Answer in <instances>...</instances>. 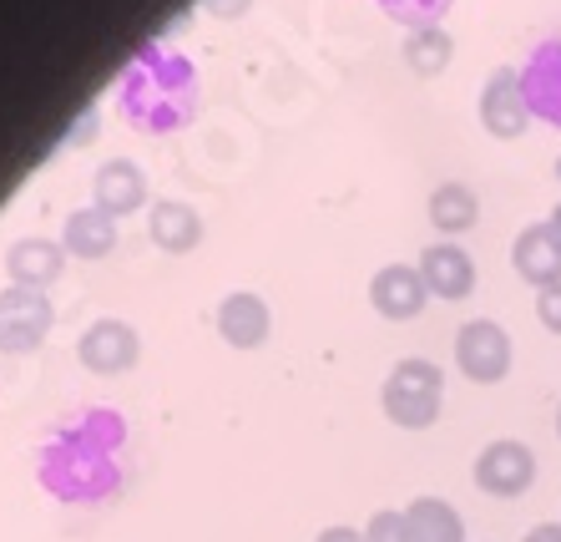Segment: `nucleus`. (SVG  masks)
I'll return each mask as SVG.
<instances>
[{
    "instance_id": "f257e3e1",
    "label": "nucleus",
    "mask_w": 561,
    "mask_h": 542,
    "mask_svg": "<svg viewBox=\"0 0 561 542\" xmlns=\"http://www.w3.org/2000/svg\"><path fill=\"white\" fill-rule=\"evenodd\" d=\"M131 431L112 406H77L36 447V482L66 507H102L127 487Z\"/></svg>"
},
{
    "instance_id": "f03ea898",
    "label": "nucleus",
    "mask_w": 561,
    "mask_h": 542,
    "mask_svg": "<svg viewBox=\"0 0 561 542\" xmlns=\"http://www.w3.org/2000/svg\"><path fill=\"white\" fill-rule=\"evenodd\" d=\"M117 112L142 137L183 133L203 112V77L183 52H172L162 41H142L117 77Z\"/></svg>"
},
{
    "instance_id": "7ed1b4c3",
    "label": "nucleus",
    "mask_w": 561,
    "mask_h": 542,
    "mask_svg": "<svg viewBox=\"0 0 561 542\" xmlns=\"http://www.w3.org/2000/svg\"><path fill=\"white\" fill-rule=\"evenodd\" d=\"M379 410L390 416L400 431H431L445 410V375L435 360L410 355L400 360L385 385H379Z\"/></svg>"
},
{
    "instance_id": "20e7f679",
    "label": "nucleus",
    "mask_w": 561,
    "mask_h": 542,
    "mask_svg": "<svg viewBox=\"0 0 561 542\" xmlns=\"http://www.w3.org/2000/svg\"><path fill=\"white\" fill-rule=\"evenodd\" d=\"M511 360L516 350L496 319H466L456 330V365L470 385H501L511 375Z\"/></svg>"
},
{
    "instance_id": "39448f33",
    "label": "nucleus",
    "mask_w": 561,
    "mask_h": 542,
    "mask_svg": "<svg viewBox=\"0 0 561 542\" xmlns=\"http://www.w3.org/2000/svg\"><path fill=\"white\" fill-rule=\"evenodd\" d=\"M470 476H476V487L485 492V497H496V503H516V497H526L536 482V451L526 447V441H491V447H481V456H476V466H470Z\"/></svg>"
},
{
    "instance_id": "423d86ee",
    "label": "nucleus",
    "mask_w": 561,
    "mask_h": 542,
    "mask_svg": "<svg viewBox=\"0 0 561 542\" xmlns=\"http://www.w3.org/2000/svg\"><path fill=\"white\" fill-rule=\"evenodd\" d=\"M51 325H56V309L41 290H21V284L0 290V350H5V355H31V350H41L46 335H51Z\"/></svg>"
},
{
    "instance_id": "0eeeda50",
    "label": "nucleus",
    "mask_w": 561,
    "mask_h": 542,
    "mask_svg": "<svg viewBox=\"0 0 561 542\" xmlns=\"http://www.w3.org/2000/svg\"><path fill=\"white\" fill-rule=\"evenodd\" d=\"M137 355H142V340H137V330L117 315L92 319L77 340V360L92 375H127L131 365H137Z\"/></svg>"
},
{
    "instance_id": "6e6552de",
    "label": "nucleus",
    "mask_w": 561,
    "mask_h": 542,
    "mask_svg": "<svg viewBox=\"0 0 561 542\" xmlns=\"http://www.w3.org/2000/svg\"><path fill=\"white\" fill-rule=\"evenodd\" d=\"M476 112H481V127L491 137L516 143V137L526 133V122H531V106H526V92H522V71H516V67H496V71H491V77H485V87H481Z\"/></svg>"
},
{
    "instance_id": "1a4fd4ad",
    "label": "nucleus",
    "mask_w": 561,
    "mask_h": 542,
    "mask_svg": "<svg viewBox=\"0 0 561 542\" xmlns=\"http://www.w3.org/2000/svg\"><path fill=\"white\" fill-rule=\"evenodd\" d=\"M522 92L531 117L561 127V31H551L531 46V56L522 61Z\"/></svg>"
},
{
    "instance_id": "9d476101",
    "label": "nucleus",
    "mask_w": 561,
    "mask_h": 542,
    "mask_svg": "<svg viewBox=\"0 0 561 542\" xmlns=\"http://www.w3.org/2000/svg\"><path fill=\"white\" fill-rule=\"evenodd\" d=\"M425 300H431V290H425V279H420L415 264H385L369 279V305H375V315L394 319V325L415 319L425 309Z\"/></svg>"
},
{
    "instance_id": "9b49d317",
    "label": "nucleus",
    "mask_w": 561,
    "mask_h": 542,
    "mask_svg": "<svg viewBox=\"0 0 561 542\" xmlns=\"http://www.w3.org/2000/svg\"><path fill=\"white\" fill-rule=\"evenodd\" d=\"M147 203V172L142 162L131 158H112L92 172V208L112 213V218H127Z\"/></svg>"
},
{
    "instance_id": "f8f14e48",
    "label": "nucleus",
    "mask_w": 561,
    "mask_h": 542,
    "mask_svg": "<svg viewBox=\"0 0 561 542\" xmlns=\"http://www.w3.org/2000/svg\"><path fill=\"white\" fill-rule=\"evenodd\" d=\"M66 259L71 253L56 244V238H15L11 249H5V274H11V284H21V290H46V284H56V279L66 274Z\"/></svg>"
},
{
    "instance_id": "ddd939ff",
    "label": "nucleus",
    "mask_w": 561,
    "mask_h": 542,
    "mask_svg": "<svg viewBox=\"0 0 561 542\" xmlns=\"http://www.w3.org/2000/svg\"><path fill=\"white\" fill-rule=\"evenodd\" d=\"M511 269H516L526 284H536V290L561 284V234L551 224L522 228L516 244H511Z\"/></svg>"
},
{
    "instance_id": "4468645a",
    "label": "nucleus",
    "mask_w": 561,
    "mask_h": 542,
    "mask_svg": "<svg viewBox=\"0 0 561 542\" xmlns=\"http://www.w3.org/2000/svg\"><path fill=\"white\" fill-rule=\"evenodd\" d=\"M218 335L222 345H233V350H259L263 340H268V330H274V315H268V305H263L259 294L249 290H233L218 300Z\"/></svg>"
},
{
    "instance_id": "2eb2a0df",
    "label": "nucleus",
    "mask_w": 561,
    "mask_h": 542,
    "mask_svg": "<svg viewBox=\"0 0 561 542\" xmlns=\"http://www.w3.org/2000/svg\"><path fill=\"white\" fill-rule=\"evenodd\" d=\"M415 269L435 300H466L476 290V259L460 244H431V249L420 253Z\"/></svg>"
},
{
    "instance_id": "dca6fc26",
    "label": "nucleus",
    "mask_w": 561,
    "mask_h": 542,
    "mask_svg": "<svg viewBox=\"0 0 561 542\" xmlns=\"http://www.w3.org/2000/svg\"><path fill=\"white\" fill-rule=\"evenodd\" d=\"M147 238L162 253H193L203 244V213L183 199H157L147 213Z\"/></svg>"
},
{
    "instance_id": "f3484780",
    "label": "nucleus",
    "mask_w": 561,
    "mask_h": 542,
    "mask_svg": "<svg viewBox=\"0 0 561 542\" xmlns=\"http://www.w3.org/2000/svg\"><path fill=\"white\" fill-rule=\"evenodd\" d=\"M61 249L71 253V259L96 264V259H106V253L117 249V218L102 208H77L61 228Z\"/></svg>"
},
{
    "instance_id": "a211bd4d",
    "label": "nucleus",
    "mask_w": 561,
    "mask_h": 542,
    "mask_svg": "<svg viewBox=\"0 0 561 542\" xmlns=\"http://www.w3.org/2000/svg\"><path fill=\"white\" fill-rule=\"evenodd\" d=\"M405 522L415 542H466V522L445 497H415L405 507Z\"/></svg>"
},
{
    "instance_id": "6ab92c4d",
    "label": "nucleus",
    "mask_w": 561,
    "mask_h": 542,
    "mask_svg": "<svg viewBox=\"0 0 561 542\" xmlns=\"http://www.w3.org/2000/svg\"><path fill=\"white\" fill-rule=\"evenodd\" d=\"M431 224L450 238L470 234V228L481 224V199H476L466 183H440L431 193Z\"/></svg>"
},
{
    "instance_id": "aec40b11",
    "label": "nucleus",
    "mask_w": 561,
    "mask_h": 542,
    "mask_svg": "<svg viewBox=\"0 0 561 542\" xmlns=\"http://www.w3.org/2000/svg\"><path fill=\"white\" fill-rule=\"evenodd\" d=\"M450 56H456V41L445 26H420L405 36V67L415 77H440L450 67Z\"/></svg>"
},
{
    "instance_id": "412c9836",
    "label": "nucleus",
    "mask_w": 561,
    "mask_h": 542,
    "mask_svg": "<svg viewBox=\"0 0 561 542\" xmlns=\"http://www.w3.org/2000/svg\"><path fill=\"white\" fill-rule=\"evenodd\" d=\"M379 11L390 15L394 26H405V31H420V26H440L445 11L456 5V0H375Z\"/></svg>"
},
{
    "instance_id": "4be33fe9",
    "label": "nucleus",
    "mask_w": 561,
    "mask_h": 542,
    "mask_svg": "<svg viewBox=\"0 0 561 542\" xmlns=\"http://www.w3.org/2000/svg\"><path fill=\"white\" fill-rule=\"evenodd\" d=\"M365 542H415V538H410L405 512H390V507H385V512H375L365 522Z\"/></svg>"
},
{
    "instance_id": "5701e85b",
    "label": "nucleus",
    "mask_w": 561,
    "mask_h": 542,
    "mask_svg": "<svg viewBox=\"0 0 561 542\" xmlns=\"http://www.w3.org/2000/svg\"><path fill=\"white\" fill-rule=\"evenodd\" d=\"M536 319H541L551 335H561V284H551V290H536Z\"/></svg>"
},
{
    "instance_id": "b1692460",
    "label": "nucleus",
    "mask_w": 561,
    "mask_h": 542,
    "mask_svg": "<svg viewBox=\"0 0 561 542\" xmlns=\"http://www.w3.org/2000/svg\"><path fill=\"white\" fill-rule=\"evenodd\" d=\"M96 122H102V112H96V106H81V117L71 122V127H66V137L61 143H71V147H87L96 137Z\"/></svg>"
},
{
    "instance_id": "393cba45",
    "label": "nucleus",
    "mask_w": 561,
    "mask_h": 542,
    "mask_svg": "<svg viewBox=\"0 0 561 542\" xmlns=\"http://www.w3.org/2000/svg\"><path fill=\"white\" fill-rule=\"evenodd\" d=\"M253 0H203V11L218 15V21H238V15H249Z\"/></svg>"
},
{
    "instance_id": "a878e982",
    "label": "nucleus",
    "mask_w": 561,
    "mask_h": 542,
    "mask_svg": "<svg viewBox=\"0 0 561 542\" xmlns=\"http://www.w3.org/2000/svg\"><path fill=\"white\" fill-rule=\"evenodd\" d=\"M313 542H365V532H354V528H344V522H334V528H324Z\"/></svg>"
},
{
    "instance_id": "bb28decb",
    "label": "nucleus",
    "mask_w": 561,
    "mask_h": 542,
    "mask_svg": "<svg viewBox=\"0 0 561 542\" xmlns=\"http://www.w3.org/2000/svg\"><path fill=\"white\" fill-rule=\"evenodd\" d=\"M522 542H561V522H536Z\"/></svg>"
},
{
    "instance_id": "cd10ccee",
    "label": "nucleus",
    "mask_w": 561,
    "mask_h": 542,
    "mask_svg": "<svg viewBox=\"0 0 561 542\" xmlns=\"http://www.w3.org/2000/svg\"><path fill=\"white\" fill-rule=\"evenodd\" d=\"M547 224H551V228H557V234H561V208H551V218H547Z\"/></svg>"
},
{
    "instance_id": "c85d7f7f",
    "label": "nucleus",
    "mask_w": 561,
    "mask_h": 542,
    "mask_svg": "<svg viewBox=\"0 0 561 542\" xmlns=\"http://www.w3.org/2000/svg\"><path fill=\"white\" fill-rule=\"evenodd\" d=\"M557 437H561V406H557Z\"/></svg>"
},
{
    "instance_id": "c756f323",
    "label": "nucleus",
    "mask_w": 561,
    "mask_h": 542,
    "mask_svg": "<svg viewBox=\"0 0 561 542\" xmlns=\"http://www.w3.org/2000/svg\"><path fill=\"white\" fill-rule=\"evenodd\" d=\"M557 178H561V162H557Z\"/></svg>"
}]
</instances>
